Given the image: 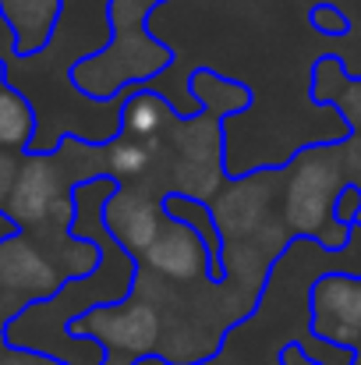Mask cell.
Masks as SVG:
<instances>
[{"mask_svg": "<svg viewBox=\"0 0 361 365\" xmlns=\"http://www.w3.org/2000/svg\"><path fill=\"white\" fill-rule=\"evenodd\" d=\"M184 86L195 100V110L177 114L167 131L149 138L152 167L135 188H145L163 202L181 199V202L209 206L234 178L227 167L224 121L251 110L255 93L248 82L227 78L209 64H195Z\"/></svg>", "mask_w": 361, "mask_h": 365, "instance_id": "6da1fadb", "label": "cell"}, {"mask_svg": "<svg viewBox=\"0 0 361 365\" xmlns=\"http://www.w3.org/2000/svg\"><path fill=\"white\" fill-rule=\"evenodd\" d=\"M280 174L283 160L251 167L244 174H234L209 202V220L224 245V291L241 327L262 309L276 262L287 255L291 245H298L280 217Z\"/></svg>", "mask_w": 361, "mask_h": 365, "instance_id": "7a4b0ae2", "label": "cell"}, {"mask_svg": "<svg viewBox=\"0 0 361 365\" xmlns=\"http://www.w3.org/2000/svg\"><path fill=\"white\" fill-rule=\"evenodd\" d=\"M163 4L170 0H107L110 39L68 68L71 89L93 103H114L174 68L177 50L149 32V18Z\"/></svg>", "mask_w": 361, "mask_h": 365, "instance_id": "3957f363", "label": "cell"}, {"mask_svg": "<svg viewBox=\"0 0 361 365\" xmlns=\"http://www.w3.org/2000/svg\"><path fill=\"white\" fill-rule=\"evenodd\" d=\"M355 188L340 138H323L294 149L280 174V217L294 242H312L323 252H344L358 235L337 227V202Z\"/></svg>", "mask_w": 361, "mask_h": 365, "instance_id": "277c9868", "label": "cell"}, {"mask_svg": "<svg viewBox=\"0 0 361 365\" xmlns=\"http://www.w3.org/2000/svg\"><path fill=\"white\" fill-rule=\"evenodd\" d=\"M64 337L96 344L100 365H142L159 355L163 323L145 298L127 291L117 302H93L68 316Z\"/></svg>", "mask_w": 361, "mask_h": 365, "instance_id": "5b68a950", "label": "cell"}, {"mask_svg": "<svg viewBox=\"0 0 361 365\" xmlns=\"http://www.w3.org/2000/svg\"><path fill=\"white\" fill-rule=\"evenodd\" d=\"M308 334L344 351L361 348V273H319L308 287Z\"/></svg>", "mask_w": 361, "mask_h": 365, "instance_id": "8992f818", "label": "cell"}, {"mask_svg": "<svg viewBox=\"0 0 361 365\" xmlns=\"http://www.w3.org/2000/svg\"><path fill=\"white\" fill-rule=\"evenodd\" d=\"M96 217H100L103 235L135 262L149 245L156 242V235L163 227V217H167V206H163V199H156L145 188L114 185V192H107L100 199Z\"/></svg>", "mask_w": 361, "mask_h": 365, "instance_id": "52a82bcc", "label": "cell"}, {"mask_svg": "<svg viewBox=\"0 0 361 365\" xmlns=\"http://www.w3.org/2000/svg\"><path fill=\"white\" fill-rule=\"evenodd\" d=\"M0 287L28 298L32 309H39L57 302L71 287V280L32 238L11 231L0 238Z\"/></svg>", "mask_w": 361, "mask_h": 365, "instance_id": "ba28073f", "label": "cell"}, {"mask_svg": "<svg viewBox=\"0 0 361 365\" xmlns=\"http://www.w3.org/2000/svg\"><path fill=\"white\" fill-rule=\"evenodd\" d=\"M61 18H64V0H0V21L11 32V53L18 61L50 50Z\"/></svg>", "mask_w": 361, "mask_h": 365, "instance_id": "9c48e42d", "label": "cell"}, {"mask_svg": "<svg viewBox=\"0 0 361 365\" xmlns=\"http://www.w3.org/2000/svg\"><path fill=\"white\" fill-rule=\"evenodd\" d=\"M177 114H181V110H177L167 96H159L156 89L142 86V89H131V93L120 100L117 131L131 135V138L149 142V138H156L159 131H167Z\"/></svg>", "mask_w": 361, "mask_h": 365, "instance_id": "30bf717a", "label": "cell"}, {"mask_svg": "<svg viewBox=\"0 0 361 365\" xmlns=\"http://www.w3.org/2000/svg\"><path fill=\"white\" fill-rule=\"evenodd\" d=\"M25 312H32V302L0 287V365H75L53 351H39V348H25V344L11 341V327Z\"/></svg>", "mask_w": 361, "mask_h": 365, "instance_id": "8fae6325", "label": "cell"}, {"mask_svg": "<svg viewBox=\"0 0 361 365\" xmlns=\"http://www.w3.org/2000/svg\"><path fill=\"white\" fill-rule=\"evenodd\" d=\"M36 131H39V118H36L32 100L11 82L0 86V149L32 153Z\"/></svg>", "mask_w": 361, "mask_h": 365, "instance_id": "7c38bea8", "label": "cell"}, {"mask_svg": "<svg viewBox=\"0 0 361 365\" xmlns=\"http://www.w3.org/2000/svg\"><path fill=\"white\" fill-rule=\"evenodd\" d=\"M308 25L319 32V36H330V39H344V36H351V14L344 11V7H337V4H330V0H319V4H312V11H308Z\"/></svg>", "mask_w": 361, "mask_h": 365, "instance_id": "4fadbf2b", "label": "cell"}, {"mask_svg": "<svg viewBox=\"0 0 361 365\" xmlns=\"http://www.w3.org/2000/svg\"><path fill=\"white\" fill-rule=\"evenodd\" d=\"M21 160H25V153H11V149H0V220H4L7 199H11V192H14V181H18Z\"/></svg>", "mask_w": 361, "mask_h": 365, "instance_id": "5bb4252c", "label": "cell"}, {"mask_svg": "<svg viewBox=\"0 0 361 365\" xmlns=\"http://www.w3.org/2000/svg\"><path fill=\"white\" fill-rule=\"evenodd\" d=\"M276 365H326L323 359L308 355V348L301 341H287L280 351H276Z\"/></svg>", "mask_w": 361, "mask_h": 365, "instance_id": "9a60e30c", "label": "cell"}, {"mask_svg": "<svg viewBox=\"0 0 361 365\" xmlns=\"http://www.w3.org/2000/svg\"><path fill=\"white\" fill-rule=\"evenodd\" d=\"M351 365H361V348L358 351H351Z\"/></svg>", "mask_w": 361, "mask_h": 365, "instance_id": "2e32d148", "label": "cell"}]
</instances>
